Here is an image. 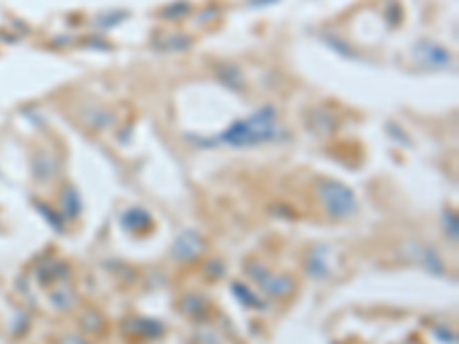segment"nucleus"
Instances as JSON below:
<instances>
[{
  "instance_id": "obj_1",
  "label": "nucleus",
  "mask_w": 459,
  "mask_h": 344,
  "mask_svg": "<svg viewBox=\"0 0 459 344\" xmlns=\"http://www.w3.org/2000/svg\"><path fill=\"white\" fill-rule=\"evenodd\" d=\"M274 108H262L260 113L250 115L246 120L234 122L227 131L221 135V140L230 142L234 147H246V145H257L274 135Z\"/></svg>"
},
{
  "instance_id": "obj_3",
  "label": "nucleus",
  "mask_w": 459,
  "mask_h": 344,
  "mask_svg": "<svg viewBox=\"0 0 459 344\" xmlns=\"http://www.w3.org/2000/svg\"><path fill=\"white\" fill-rule=\"evenodd\" d=\"M62 344H88V342H83V340H78V338H67Z\"/></svg>"
},
{
  "instance_id": "obj_2",
  "label": "nucleus",
  "mask_w": 459,
  "mask_h": 344,
  "mask_svg": "<svg viewBox=\"0 0 459 344\" xmlns=\"http://www.w3.org/2000/svg\"><path fill=\"white\" fill-rule=\"evenodd\" d=\"M319 198L324 200L326 211L331 216H351L356 211V198L347 186H342L338 182H324L319 186Z\"/></svg>"
}]
</instances>
